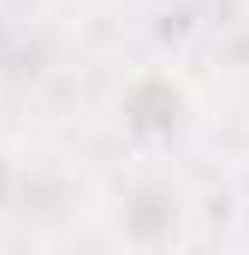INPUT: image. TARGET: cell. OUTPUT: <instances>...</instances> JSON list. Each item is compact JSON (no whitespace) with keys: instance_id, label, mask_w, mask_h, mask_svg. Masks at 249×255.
Returning <instances> with one entry per match:
<instances>
[{"instance_id":"1","label":"cell","mask_w":249,"mask_h":255,"mask_svg":"<svg viewBox=\"0 0 249 255\" xmlns=\"http://www.w3.org/2000/svg\"><path fill=\"white\" fill-rule=\"evenodd\" d=\"M154 95H160L154 107H148L136 89H124V101H119V119H124V130H130V142H136V148H172V142L190 130V119H196L178 77H166V71H160V77H154Z\"/></svg>"}]
</instances>
